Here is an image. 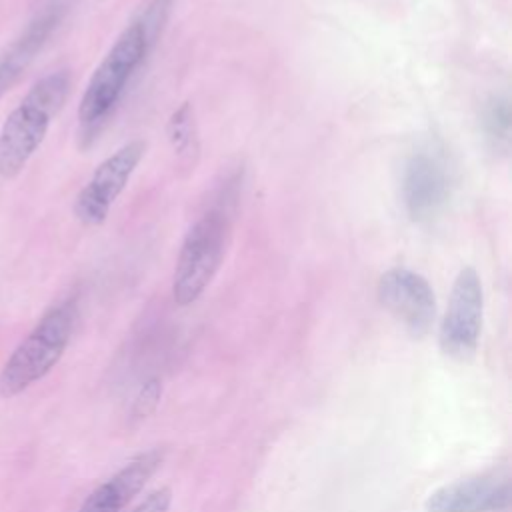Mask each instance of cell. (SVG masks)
<instances>
[{"mask_svg": "<svg viewBox=\"0 0 512 512\" xmlns=\"http://www.w3.org/2000/svg\"><path fill=\"white\" fill-rule=\"evenodd\" d=\"M380 304L416 338L430 332L436 320V296L430 282L404 266L386 270L376 286Z\"/></svg>", "mask_w": 512, "mask_h": 512, "instance_id": "52a82bcc", "label": "cell"}, {"mask_svg": "<svg viewBox=\"0 0 512 512\" xmlns=\"http://www.w3.org/2000/svg\"><path fill=\"white\" fill-rule=\"evenodd\" d=\"M146 154L144 140H130L106 156L90 174L74 198V216L84 226H100L118 196L128 186L132 174Z\"/></svg>", "mask_w": 512, "mask_h": 512, "instance_id": "8992f818", "label": "cell"}, {"mask_svg": "<svg viewBox=\"0 0 512 512\" xmlns=\"http://www.w3.org/2000/svg\"><path fill=\"white\" fill-rule=\"evenodd\" d=\"M508 506L510 484L494 474L444 484L424 500L426 512H504Z\"/></svg>", "mask_w": 512, "mask_h": 512, "instance_id": "30bf717a", "label": "cell"}, {"mask_svg": "<svg viewBox=\"0 0 512 512\" xmlns=\"http://www.w3.org/2000/svg\"><path fill=\"white\" fill-rule=\"evenodd\" d=\"M160 464L162 454L158 450L134 456L112 478L96 486L84 498L78 512H122V508L144 488Z\"/></svg>", "mask_w": 512, "mask_h": 512, "instance_id": "8fae6325", "label": "cell"}, {"mask_svg": "<svg viewBox=\"0 0 512 512\" xmlns=\"http://www.w3.org/2000/svg\"><path fill=\"white\" fill-rule=\"evenodd\" d=\"M482 128L496 148H508L510 142V104L504 96H494L482 110Z\"/></svg>", "mask_w": 512, "mask_h": 512, "instance_id": "4fadbf2b", "label": "cell"}, {"mask_svg": "<svg viewBox=\"0 0 512 512\" xmlns=\"http://www.w3.org/2000/svg\"><path fill=\"white\" fill-rule=\"evenodd\" d=\"M226 230V214L212 208L184 234L172 272V298L178 306L194 304L214 280L224 258Z\"/></svg>", "mask_w": 512, "mask_h": 512, "instance_id": "277c9868", "label": "cell"}, {"mask_svg": "<svg viewBox=\"0 0 512 512\" xmlns=\"http://www.w3.org/2000/svg\"><path fill=\"white\" fill-rule=\"evenodd\" d=\"M166 134L172 150L180 156L190 160L192 154L198 150V140H196V122H194V110L190 102L180 104L172 116L168 118L166 124Z\"/></svg>", "mask_w": 512, "mask_h": 512, "instance_id": "7c38bea8", "label": "cell"}, {"mask_svg": "<svg viewBox=\"0 0 512 512\" xmlns=\"http://www.w3.org/2000/svg\"><path fill=\"white\" fill-rule=\"evenodd\" d=\"M450 196V170L432 150L414 152L402 174V202L414 222H428L444 208Z\"/></svg>", "mask_w": 512, "mask_h": 512, "instance_id": "ba28073f", "label": "cell"}, {"mask_svg": "<svg viewBox=\"0 0 512 512\" xmlns=\"http://www.w3.org/2000/svg\"><path fill=\"white\" fill-rule=\"evenodd\" d=\"M160 396H162V382H160V378H148L142 386H140V390H138V394H136V398H134V406H132V416L136 418V420H144V418H148L154 410H156V406H158V402H160Z\"/></svg>", "mask_w": 512, "mask_h": 512, "instance_id": "5bb4252c", "label": "cell"}, {"mask_svg": "<svg viewBox=\"0 0 512 512\" xmlns=\"http://www.w3.org/2000/svg\"><path fill=\"white\" fill-rule=\"evenodd\" d=\"M484 288L478 272L464 266L454 278L446 312L438 330L440 350L454 360H470L480 344Z\"/></svg>", "mask_w": 512, "mask_h": 512, "instance_id": "5b68a950", "label": "cell"}, {"mask_svg": "<svg viewBox=\"0 0 512 512\" xmlns=\"http://www.w3.org/2000/svg\"><path fill=\"white\" fill-rule=\"evenodd\" d=\"M170 0H152L120 32L112 48L92 72L78 104V140L90 146L108 124L120 104L132 76L144 64L162 24L166 22Z\"/></svg>", "mask_w": 512, "mask_h": 512, "instance_id": "6da1fadb", "label": "cell"}, {"mask_svg": "<svg viewBox=\"0 0 512 512\" xmlns=\"http://www.w3.org/2000/svg\"><path fill=\"white\" fill-rule=\"evenodd\" d=\"M170 504H172V490L168 486H162L150 492L132 512H168Z\"/></svg>", "mask_w": 512, "mask_h": 512, "instance_id": "9a60e30c", "label": "cell"}, {"mask_svg": "<svg viewBox=\"0 0 512 512\" xmlns=\"http://www.w3.org/2000/svg\"><path fill=\"white\" fill-rule=\"evenodd\" d=\"M78 308L74 298L50 306L36 326L14 348L0 370V396L14 398L42 380L70 344Z\"/></svg>", "mask_w": 512, "mask_h": 512, "instance_id": "3957f363", "label": "cell"}, {"mask_svg": "<svg viewBox=\"0 0 512 512\" xmlns=\"http://www.w3.org/2000/svg\"><path fill=\"white\" fill-rule=\"evenodd\" d=\"M66 0H48L0 54V98L24 76L66 14Z\"/></svg>", "mask_w": 512, "mask_h": 512, "instance_id": "9c48e42d", "label": "cell"}, {"mask_svg": "<svg viewBox=\"0 0 512 512\" xmlns=\"http://www.w3.org/2000/svg\"><path fill=\"white\" fill-rule=\"evenodd\" d=\"M70 92V72L54 70L32 84L0 128V176L16 178L44 142Z\"/></svg>", "mask_w": 512, "mask_h": 512, "instance_id": "7a4b0ae2", "label": "cell"}]
</instances>
